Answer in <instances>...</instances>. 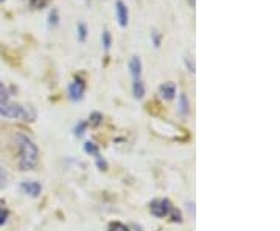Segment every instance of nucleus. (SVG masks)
<instances>
[{
	"label": "nucleus",
	"mask_w": 280,
	"mask_h": 231,
	"mask_svg": "<svg viewBox=\"0 0 280 231\" xmlns=\"http://www.w3.org/2000/svg\"><path fill=\"white\" fill-rule=\"evenodd\" d=\"M19 141V151H20V160L19 166L22 171H32L38 165L39 160V151L36 144L28 138L26 135H18Z\"/></svg>",
	"instance_id": "obj_1"
},
{
	"label": "nucleus",
	"mask_w": 280,
	"mask_h": 231,
	"mask_svg": "<svg viewBox=\"0 0 280 231\" xmlns=\"http://www.w3.org/2000/svg\"><path fill=\"white\" fill-rule=\"evenodd\" d=\"M0 115L5 118H18L24 121H33L36 118V112L32 107H24L20 104H0Z\"/></svg>",
	"instance_id": "obj_2"
},
{
	"label": "nucleus",
	"mask_w": 280,
	"mask_h": 231,
	"mask_svg": "<svg viewBox=\"0 0 280 231\" xmlns=\"http://www.w3.org/2000/svg\"><path fill=\"white\" fill-rule=\"evenodd\" d=\"M173 211V207L170 204V200L162 199V200H154L151 204V213L156 216V218H165Z\"/></svg>",
	"instance_id": "obj_3"
},
{
	"label": "nucleus",
	"mask_w": 280,
	"mask_h": 231,
	"mask_svg": "<svg viewBox=\"0 0 280 231\" xmlns=\"http://www.w3.org/2000/svg\"><path fill=\"white\" fill-rule=\"evenodd\" d=\"M116 17H117V22L122 28H126L128 26V22H130V11H128V6L124 5L123 0H117L116 2Z\"/></svg>",
	"instance_id": "obj_4"
},
{
	"label": "nucleus",
	"mask_w": 280,
	"mask_h": 231,
	"mask_svg": "<svg viewBox=\"0 0 280 231\" xmlns=\"http://www.w3.org/2000/svg\"><path fill=\"white\" fill-rule=\"evenodd\" d=\"M84 90H86V84L81 79H75L68 85V98L72 101H80L84 96Z\"/></svg>",
	"instance_id": "obj_5"
},
{
	"label": "nucleus",
	"mask_w": 280,
	"mask_h": 231,
	"mask_svg": "<svg viewBox=\"0 0 280 231\" xmlns=\"http://www.w3.org/2000/svg\"><path fill=\"white\" fill-rule=\"evenodd\" d=\"M20 191L26 196H32V197H38L42 191V186L38 182H24L20 185Z\"/></svg>",
	"instance_id": "obj_6"
},
{
	"label": "nucleus",
	"mask_w": 280,
	"mask_h": 231,
	"mask_svg": "<svg viewBox=\"0 0 280 231\" xmlns=\"http://www.w3.org/2000/svg\"><path fill=\"white\" fill-rule=\"evenodd\" d=\"M128 67H130V71H131L134 81L140 79V75H142V61H140V57L132 56L130 59V62H128Z\"/></svg>",
	"instance_id": "obj_7"
},
{
	"label": "nucleus",
	"mask_w": 280,
	"mask_h": 231,
	"mask_svg": "<svg viewBox=\"0 0 280 231\" xmlns=\"http://www.w3.org/2000/svg\"><path fill=\"white\" fill-rule=\"evenodd\" d=\"M159 95H160L164 99H166V101L174 99V96H176V85H174L173 82H165V84H162L160 89H159Z\"/></svg>",
	"instance_id": "obj_8"
},
{
	"label": "nucleus",
	"mask_w": 280,
	"mask_h": 231,
	"mask_svg": "<svg viewBox=\"0 0 280 231\" xmlns=\"http://www.w3.org/2000/svg\"><path fill=\"white\" fill-rule=\"evenodd\" d=\"M178 107H179V112L182 117H186L190 112V104H188V99H187V95L186 93H180L179 95V103H178Z\"/></svg>",
	"instance_id": "obj_9"
},
{
	"label": "nucleus",
	"mask_w": 280,
	"mask_h": 231,
	"mask_svg": "<svg viewBox=\"0 0 280 231\" xmlns=\"http://www.w3.org/2000/svg\"><path fill=\"white\" fill-rule=\"evenodd\" d=\"M132 93H134V98L136 99H142L144 95H145V85L140 79H136L134 84H132Z\"/></svg>",
	"instance_id": "obj_10"
},
{
	"label": "nucleus",
	"mask_w": 280,
	"mask_h": 231,
	"mask_svg": "<svg viewBox=\"0 0 280 231\" xmlns=\"http://www.w3.org/2000/svg\"><path fill=\"white\" fill-rule=\"evenodd\" d=\"M47 23H48V28H56L60 25V12H58V9H56V8H53L50 11Z\"/></svg>",
	"instance_id": "obj_11"
},
{
	"label": "nucleus",
	"mask_w": 280,
	"mask_h": 231,
	"mask_svg": "<svg viewBox=\"0 0 280 231\" xmlns=\"http://www.w3.org/2000/svg\"><path fill=\"white\" fill-rule=\"evenodd\" d=\"M88 33H89L88 25L84 23V22H80V23L76 25V36H78V40H80V42L86 40V39H88Z\"/></svg>",
	"instance_id": "obj_12"
},
{
	"label": "nucleus",
	"mask_w": 280,
	"mask_h": 231,
	"mask_svg": "<svg viewBox=\"0 0 280 231\" xmlns=\"http://www.w3.org/2000/svg\"><path fill=\"white\" fill-rule=\"evenodd\" d=\"M84 151H86L88 154L96 157V158H100V152H98V146L94 143V141H88L86 144H84Z\"/></svg>",
	"instance_id": "obj_13"
},
{
	"label": "nucleus",
	"mask_w": 280,
	"mask_h": 231,
	"mask_svg": "<svg viewBox=\"0 0 280 231\" xmlns=\"http://www.w3.org/2000/svg\"><path fill=\"white\" fill-rule=\"evenodd\" d=\"M102 45H103L104 51H109V48L112 45V34L108 30H104L103 34H102Z\"/></svg>",
	"instance_id": "obj_14"
},
{
	"label": "nucleus",
	"mask_w": 280,
	"mask_h": 231,
	"mask_svg": "<svg viewBox=\"0 0 280 231\" xmlns=\"http://www.w3.org/2000/svg\"><path fill=\"white\" fill-rule=\"evenodd\" d=\"M10 103V92L5 87V84L0 81V104H6Z\"/></svg>",
	"instance_id": "obj_15"
},
{
	"label": "nucleus",
	"mask_w": 280,
	"mask_h": 231,
	"mask_svg": "<svg viewBox=\"0 0 280 231\" xmlns=\"http://www.w3.org/2000/svg\"><path fill=\"white\" fill-rule=\"evenodd\" d=\"M151 42H152V45L159 48L162 45V34L158 31V30H152L151 31Z\"/></svg>",
	"instance_id": "obj_16"
},
{
	"label": "nucleus",
	"mask_w": 280,
	"mask_h": 231,
	"mask_svg": "<svg viewBox=\"0 0 280 231\" xmlns=\"http://www.w3.org/2000/svg\"><path fill=\"white\" fill-rule=\"evenodd\" d=\"M6 183H8V172H6V169L2 165H0V190L5 188Z\"/></svg>",
	"instance_id": "obj_17"
},
{
	"label": "nucleus",
	"mask_w": 280,
	"mask_h": 231,
	"mask_svg": "<svg viewBox=\"0 0 280 231\" xmlns=\"http://www.w3.org/2000/svg\"><path fill=\"white\" fill-rule=\"evenodd\" d=\"M90 121V124L92 126H98V124H100L102 123V120H103V115L102 113H98V112H94L92 115H90V118H89Z\"/></svg>",
	"instance_id": "obj_18"
},
{
	"label": "nucleus",
	"mask_w": 280,
	"mask_h": 231,
	"mask_svg": "<svg viewBox=\"0 0 280 231\" xmlns=\"http://www.w3.org/2000/svg\"><path fill=\"white\" fill-rule=\"evenodd\" d=\"M86 127H88V123L86 121H80L75 127V135L76 137H81L84 134V131H86Z\"/></svg>",
	"instance_id": "obj_19"
},
{
	"label": "nucleus",
	"mask_w": 280,
	"mask_h": 231,
	"mask_svg": "<svg viewBox=\"0 0 280 231\" xmlns=\"http://www.w3.org/2000/svg\"><path fill=\"white\" fill-rule=\"evenodd\" d=\"M48 2L50 0H30V5L33 8H42V6H46Z\"/></svg>",
	"instance_id": "obj_20"
},
{
	"label": "nucleus",
	"mask_w": 280,
	"mask_h": 231,
	"mask_svg": "<svg viewBox=\"0 0 280 231\" xmlns=\"http://www.w3.org/2000/svg\"><path fill=\"white\" fill-rule=\"evenodd\" d=\"M109 231H130V230L122 224H114V225H110Z\"/></svg>",
	"instance_id": "obj_21"
},
{
	"label": "nucleus",
	"mask_w": 280,
	"mask_h": 231,
	"mask_svg": "<svg viewBox=\"0 0 280 231\" xmlns=\"http://www.w3.org/2000/svg\"><path fill=\"white\" fill-rule=\"evenodd\" d=\"M8 219V211L5 208H0V225H4Z\"/></svg>",
	"instance_id": "obj_22"
},
{
	"label": "nucleus",
	"mask_w": 280,
	"mask_h": 231,
	"mask_svg": "<svg viewBox=\"0 0 280 231\" xmlns=\"http://www.w3.org/2000/svg\"><path fill=\"white\" fill-rule=\"evenodd\" d=\"M184 61H186V65H187L188 71L194 73V62H193V59H188V56H187V57H184Z\"/></svg>",
	"instance_id": "obj_23"
},
{
	"label": "nucleus",
	"mask_w": 280,
	"mask_h": 231,
	"mask_svg": "<svg viewBox=\"0 0 280 231\" xmlns=\"http://www.w3.org/2000/svg\"><path fill=\"white\" fill-rule=\"evenodd\" d=\"M192 5H194V0H192Z\"/></svg>",
	"instance_id": "obj_24"
},
{
	"label": "nucleus",
	"mask_w": 280,
	"mask_h": 231,
	"mask_svg": "<svg viewBox=\"0 0 280 231\" xmlns=\"http://www.w3.org/2000/svg\"><path fill=\"white\" fill-rule=\"evenodd\" d=\"M0 2H5V0H0Z\"/></svg>",
	"instance_id": "obj_25"
}]
</instances>
